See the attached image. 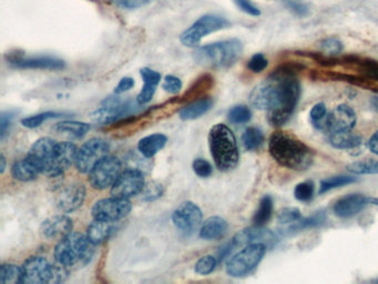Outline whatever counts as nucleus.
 Segmentation results:
<instances>
[{"mask_svg": "<svg viewBox=\"0 0 378 284\" xmlns=\"http://www.w3.org/2000/svg\"><path fill=\"white\" fill-rule=\"evenodd\" d=\"M141 77H142L145 86L141 89L140 93L137 96V103L140 106L147 105L152 100L154 93H156L157 87L161 81V75L158 71L145 67L140 70Z\"/></svg>", "mask_w": 378, "mask_h": 284, "instance_id": "obj_23", "label": "nucleus"}, {"mask_svg": "<svg viewBox=\"0 0 378 284\" xmlns=\"http://www.w3.org/2000/svg\"><path fill=\"white\" fill-rule=\"evenodd\" d=\"M212 98H210V97H203V98L191 101L187 106L183 107L179 111V117L184 121L196 120V119L201 118L206 113H208L212 109Z\"/></svg>", "mask_w": 378, "mask_h": 284, "instance_id": "obj_28", "label": "nucleus"}, {"mask_svg": "<svg viewBox=\"0 0 378 284\" xmlns=\"http://www.w3.org/2000/svg\"><path fill=\"white\" fill-rule=\"evenodd\" d=\"M214 79L210 75H204L199 78L196 83H193L188 91L181 97V102L186 101H194L196 99L203 98V95H206V91L210 90L213 87ZM206 97V96H204Z\"/></svg>", "mask_w": 378, "mask_h": 284, "instance_id": "obj_31", "label": "nucleus"}, {"mask_svg": "<svg viewBox=\"0 0 378 284\" xmlns=\"http://www.w3.org/2000/svg\"><path fill=\"white\" fill-rule=\"evenodd\" d=\"M268 61L266 59L263 53H256V55L251 57L248 63V70L254 73H260L268 68Z\"/></svg>", "mask_w": 378, "mask_h": 284, "instance_id": "obj_47", "label": "nucleus"}, {"mask_svg": "<svg viewBox=\"0 0 378 284\" xmlns=\"http://www.w3.org/2000/svg\"><path fill=\"white\" fill-rule=\"evenodd\" d=\"M300 218L303 216L298 208H284L278 214V222L280 226H286L298 221Z\"/></svg>", "mask_w": 378, "mask_h": 284, "instance_id": "obj_44", "label": "nucleus"}, {"mask_svg": "<svg viewBox=\"0 0 378 284\" xmlns=\"http://www.w3.org/2000/svg\"><path fill=\"white\" fill-rule=\"evenodd\" d=\"M122 162L115 156H107L89 174V184L95 190L111 188L122 172Z\"/></svg>", "mask_w": 378, "mask_h": 284, "instance_id": "obj_10", "label": "nucleus"}, {"mask_svg": "<svg viewBox=\"0 0 378 284\" xmlns=\"http://www.w3.org/2000/svg\"><path fill=\"white\" fill-rule=\"evenodd\" d=\"M364 73L369 77V78L378 80V63H365L363 67Z\"/></svg>", "mask_w": 378, "mask_h": 284, "instance_id": "obj_54", "label": "nucleus"}, {"mask_svg": "<svg viewBox=\"0 0 378 284\" xmlns=\"http://www.w3.org/2000/svg\"><path fill=\"white\" fill-rule=\"evenodd\" d=\"M8 65L13 68L31 69V70H61L65 68V63L63 59L53 57V56H36V57H26L19 51H11L6 55Z\"/></svg>", "mask_w": 378, "mask_h": 284, "instance_id": "obj_11", "label": "nucleus"}, {"mask_svg": "<svg viewBox=\"0 0 378 284\" xmlns=\"http://www.w3.org/2000/svg\"><path fill=\"white\" fill-rule=\"evenodd\" d=\"M182 86V81H181L180 78L176 77V75H168L163 79V90L169 93H172V95H177V93H180Z\"/></svg>", "mask_w": 378, "mask_h": 284, "instance_id": "obj_49", "label": "nucleus"}, {"mask_svg": "<svg viewBox=\"0 0 378 284\" xmlns=\"http://www.w3.org/2000/svg\"><path fill=\"white\" fill-rule=\"evenodd\" d=\"M163 194H164V188H163L162 184L157 182H151L145 184V188L141 192L142 194L141 196H142L143 201L153 202L160 199Z\"/></svg>", "mask_w": 378, "mask_h": 284, "instance_id": "obj_42", "label": "nucleus"}, {"mask_svg": "<svg viewBox=\"0 0 378 284\" xmlns=\"http://www.w3.org/2000/svg\"><path fill=\"white\" fill-rule=\"evenodd\" d=\"M70 115L69 112H58V111H46V112L38 113L35 116L27 117L21 119V124L27 129H35L41 127L45 121L51 119L61 118V117Z\"/></svg>", "mask_w": 378, "mask_h": 284, "instance_id": "obj_35", "label": "nucleus"}, {"mask_svg": "<svg viewBox=\"0 0 378 284\" xmlns=\"http://www.w3.org/2000/svg\"><path fill=\"white\" fill-rule=\"evenodd\" d=\"M368 204H373V206H378V198H372V196H367Z\"/></svg>", "mask_w": 378, "mask_h": 284, "instance_id": "obj_59", "label": "nucleus"}, {"mask_svg": "<svg viewBox=\"0 0 378 284\" xmlns=\"http://www.w3.org/2000/svg\"><path fill=\"white\" fill-rule=\"evenodd\" d=\"M234 3L238 6V9L246 13V15L252 16V17L261 16L260 9L251 0H234Z\"/></svg>", "mask_w": 378, "mask_h": 284, "instance_id": "obj_51", "label": "nucleus"}, {"mask_svg": "<svg viewBox=\"0 0 378 284\" xmlns=\"http://www.w3.org/2000/svg\"><path fill=\"white\" fill-rule=\"evenodd\" d=\"M209 146L216 168L228 172L236 169L240 160L238 142L233 131L226 125L218 124L209 132Z\"/></svg>", "mask_w": 378, "mask_h": 284, "instance_id": "obj_3", "label": "nucleus"}, {"mask_svg": "<svg viewBox=\"0 0 378 284\" xmlns=\"http://www.w3.org/2000/svg\"><path fill=\"white\" fill-rule=\"evenodd\" d=\"M115 222L105 221V220L93 219L87 228L85 236L95 246L103 243L112 236L115 232Z\"/></svg>", "mask_w": 378, "mask_h": 284, "instance_id": "obj_27", "label": "nucleus"}, {"mask_svg": "<svg viewBox=\"0 0 378 284\" xmlns=\"http://www.w3.org/2000/svg\"><path fill=\"white\" fill-rule=\"evenodd\" d=\"M234 248L246 247L248 244L264 243L268 249H273L278 242V236L271 230L266 229L264 226H253L240 232L231 240Z\"/></svg>", "mask_w": 378, "mask_h": 284, "instance_id": "obj_17", "label": "nucleus"}, {"mask_svg": "<svg viewBox=\"0 0 378 284\" xmlns=\"http://www.w3.org/2000/svg\"><path fill=\"white\" fill-rule=\"evenodd\" d=\"M103 3L111 4V5L118 6V7L125 8L123 0H99Z\"/></svg>", "mask_w": 378, "mask_h": 284, "instance_id": "obj_56", "label": "nucleus"}, {"mask_svg": "<svg viewBox=\"0 0 378 284\" xmlns=\"http://www.w3.org/2000/svg\"><path fill=\"white\" fill-rule=\"evenodd\" d=\"M326 221L325 212H317L313 216H308V218H300L298 221L290 224V226H280V236H293L298 232L303 231V230L312 229V228H317V226H323Z\"/></svg>", "mask_w": 378, "mask_h": 284, "instance_id": "obj_26", "label": "nucleus"}, {"mask_svg": "<svg viewBox=\"0 0 378 284\" xmlns=\"http://www.w3.org/2000/svg\"><path fill=\"white\" fill-rule=\"evenodd\" d=\"M132 210V204L129 199L111 196L98 200L91 209L93 219L118 222L125 219Z\"/></svg>", "mask_w": 378, "mask_h": 284, "instance_id": "obj_12", "label": "nucleus"}, {"mask_svg": "<svg viewBox=\"0 0 378 284\" xmlns=\"http://www.w3.org/2000/svg\"><path fill=\"white\" fill-rule=\"evenodd\" d=\"M153 0H123L125 9H138L152 3Z\"/></svg>", "mask_w": 378, "mask_h": 284, "instance_id": "obj_53", "label": "nucleus"}, {"mask_svg": "<svg viewBox=\"0 0 378 284\" xmlns=\"http://www.w3.org/2000/svg\"><path fill=\"white\" fill-rule=\"evenodd\" d=\"M87 196V189L81 182H73L65 186L56 198L58 209L63 214H73L83 206Z\"/></svg>", "mask_w": 378, "mask_h": 284, "instance_id": "obj_19", "label": "nucleus"}, {"mask_svg": "<svg viewBox=\"0 0 378 284\" xmlns=\"http://www.w3.org/2000/svg\"><path fill=\"white\" fill-rule=\"evenodd\" d=\"M243 53V43L240 39L232 38L201 46L194 51V61L208 68H230Z\"/></svg>", "mask_w": 378, "mask_h": 284, "instance_id": "obj_4", "label": "nucleus"}, {"mask_svg": "<svg viewBox=\"0 0 378 284\" xmlns=\"http://www.w3.org/2000/svg\"><path fill=\"white\" fill-rule=\"evenodd\" d=\"M17 111L8 110L1 112L0 116V140H5L8 132L11 130V125H13L14 119H15Z\"/></svg>", "mask_w": 378, "mask_h": 284, "instance_id": "obj_45", "label": "nucleus"}, {"mask_svg": "<svg viewBox=\"0 0 378 284\" xmlns=\"http://www.w3.org/2000/svg\"><path fill=\"white\" fill-rule=\"evenodd\" d=\"M78 154V148L70 141L57 142L55 154L51 164L46 169L43 176L48 178H57L63 176V172L75 164V157Z\"/></svg>", "mask_w": 378, "mask_h": 284, "instance_id": "obj_16", "label": "nucleus"}, {"mask_svg": "<svg viewBox=\"0 0 378 284\" xmlns=\"http://www.w3.org/2000/svg\"><path fill=\"white\" fill-rule=\"evenodd\" d=\"M356 121L355 110L348 105H340L328 113L326 129L330 135L351 132L355 128Z\"/></svg>", "mask_w": 378, "mask_h": 284, "instance_id": "obj_18", "label": "nucleus"}, {"mask_svg": "<svg viewBox=\"0 0 378 284\" xmlns=\"http://www.w3.org/2000/svg\"><path fill=\"white\" fill-rule=\"evenodd\" d=\"M135 79L131 77H125L119 81L118 86L115 88V95L127 93L135 87Z\"/></svg>", "mask_w": 378, "mask_h": 284, "instance_id": "obj_52", "label": "nucleus"}, {"mask_svg": "<svg viewBox=\"0 0 378 284\" xmlns=\"http://www.w3.org/2000/svg\"><path fill=\"white\" fill-rule=\"evenodd\" d=\"M95 244L85 234L71 232L63 239L58 241L53 256L56 262L65 267L83 268L93 259L95 254Z\"/></svg>", "mask_w": 378, "mask_h": 284, "instance_id": "obj_5", "label": "nucleus"}, {"mask_svg": "<svg viewBox=\"0 0 378 284\" xmlns=\"http://www.w3.org/2000/svg\"><path fill=\"white\" fill-rule=\"evenodd\" d=\"M268 250L264 243L248 244L226 261V273L232 278L246 277L258 268Z\"/></svg>", "mask_w": 378, "mask_h": 284, "instance_id": "obj_6", "label": "nucleus"}, {"mask_svg": "<svg viewBox=\"0 0 378 284\" xmlns=\"http://www.w3.org/2000/svg\"><path fill=\"white\" fill-rule=\"evenodd\" d=\"M218 259L213 256H204V257L200 258L196 261V265H194V271L198 273L199 275H209L216 270V265H218Z\"/></svg>", "mask_w": 378, "mask_h": 284, "instance_id": "obj_43", "label": "nucleus"}, {"mask_svg": "<svg viewBox=\"0 0 378 284\" xmlns=\"http://www.w3.org/2000/svg\"><path fill=\"white\" fill-rule=\"evenodd\" d=\"M274 202L273 199L271 196H264L261 199L260 204H258V210L253 216V226H264L273 214Z\"/></svg>", "mask_w": 378, "mask_h": 284, "instance_id": "obj_33", "label": "nucleus"}, {"mask_svg": "<svg viewBox=\"0 0 378 284\" xmlns=\"http://www.w3.org/2000/svg\"><path fill=\"white\" fill-rule=\"evenodd\" d=\"M284 5L294 15L298 16V17H304L310 11L308 6L305 3H302L300 0H284Z\"/></svg>", "mask_w": 378, "mask_h": 284, "instance_id": "obj_50", "label": "nucleus"}, {"mask_svg": "<svg viewBox=\"0 0 378 284\" xmlns=\"http://www.w3.org/2000/svg\"><path fill=\"white\" fill-rule=\"evenodd\" d=\"M167 142H168V138L166 135H150L139 141L138 150L145 158L151 159L166 147Z\"/></svg>", "mask_w": 378, "mask_h": 284, "instance_id": "obj_29", "label": "nucleus"}, {"mask_svg": "<svg viewBox=\"0 0 378 284\" xmlns=\"http://www.w3.org/2000/svg\"><path fill=\"white\" fill-rule=\"evenodd\" d=\"M357 179L351 176H334L331 178L324 179L320 186L318 194H324L334 190V189L341 188V186H348V184H355Z\"/></svg>", "mask_w": 378, "mask_h": 284, "instance_id": "obj_37", "label": "nucleus"}, {"mask_svg": "<svg viewBox=\"0 0 378 284\" xmlns=\"http://www.w3.org/2000/svg\"><path fill=\"white\" fill-rule=\"evenodd\" d=\"M228 118L234 125L248 124L252 119V111L248 107L238 105V106L230 109L228 113Z\"/></svg>", "mask_w": 378, "mask_h": 284, "instance_id": "obj_41", "label": "nucleus"}, {"mask_svg": "<svg viewBox=\"0 0 378 284\" xmlns=\"http://www.w3.org/2000/svg\"><path fill=\"white\" fill-rule=\"evenodd\" d=\"M348 172L356 176H372V174H378V160H364L356 161L353 164H348Z\"/></svg>", "mask_w": 378, "mask_h": 284, "instance_id": "obj_38", "label": "nucleus"}, {"mask_svg": "<svg viewBox=\"0 0 378 284\" xmlns=\"http://www.w3.org/2000/svg\"><path fill=\"white\" fill-rule=\"evenodd\" d=\"M0 162H1V167H0V174H4L6 172V158L4 154L0 156Z\"/></svg>", "mask_w": 378, "mask_h": 284, "instance_id": "obj_57", "label": "nucleus"}, {"mask_svg": "<svg viewBox=\"0 0 378 284\" xmlns=\"http://www.w3.org/2000/svg\"><path fill=\"white\" fill-rule=\"evenodd\" d=\"M21 284L53 283V264L46 258L33 256L23 262Z\"/></svg>", "mask_w": 378, "mask_h": 284, "instance_id": "obj_14", "label": "nucleus"}, {"mask_svg": "<svg viewBox=\"0 0 378 284\" xmlns=\"http://www.w3.org/2000/svg\"><path fill=\"white\" fill-rule=\"evenodd\" d=\"M192 168L194 174L200 178H209V177L212 176V164L204 159L198 158L193 161Z\"/></svg>", "mask_w": 378, "mask_h": 284, "instance_id": "obj_48", "label": "nucleus"}, {"mask_svg": "<svg viewBox=\"0 0 378 284\" xmlns=\"http://www.w3.org/2000/svg\"><path fill=\"white\" fill-rule=\"evenodd\" d=\"M321 48L326 56H337L343 51V43L337 38H327L322 41Z\"/></svg>", "mask_w": 378, "mask_h": 284, "instance_id": "obj_46", "label": "nucleus"}, {"mask_svg": "<svg viewBox=\"0 0 378 284\" xmlns=\"http://www.w3.org/2000/svg\"><path fill=\"white\" fill-rule=\"evenodd\" d=\"M229 27H231V23L226 18L208 14L199 18L198 21L187 28L180 35V41L183 46L189 48H196L203 38Z\"/></svg>", "mask_w": 378, "mask_h": 284, "instance_id": "obj_7", "label": "nucleus"}, {"mask_svg": "<svg viewBox=\"0 0 378 284\" xmlns=\"http://www.w3.org/2000/svg\"><path fill=\"white\" fill-rule=\"evenodd\" d=\"M145 186V174L138 169H125L111 186L110 194L119 198L130 199L142 192Z\"/></svg>", "mask_w": 378, "mask_h": 284, "instance_id": "obj_15", "label": "nucleus"}, {"mask_svg": "<svg viewBox=\"0 0 378 284\" xmlns=\"http://www.w3.org/2000/svg\"><path fill=\"white\" fill-rule=\"evenodd\" d=\"M229 223L221 216H210L203 222L200 228V238L206 241L222 239L228 233Z\"/></svg>", "mask_w": 378, "mask_h": 284, "instance_id": "obj_25", "label": "nucleus"}, {"mask_svg": "<svg viewBox=\"0 0 378 284\" xmlns=\"http://www.w3.org/2000/svg\"><path fill=\"white\" fill-rule=\"evenodd\" d=\"M328 141L333 148L338 149V150H353L363 144V138L357 135L352 134V131L343 132V134L330 135Z\"/></svg>", "mask_w": 378, "mask_h": 284, "instance_id": "obj_30", "label": "nucleus"}, {"mask_svg": "<svg viewBox=\"0 0 378 284\" xmlns=\"http://www.w3.org/2000/svg\"><path fill=\"white\" fill-rule=\"evenodd\" d=\"M23 271L21 267L14 263H4L0 267V283L21 284Z\"/></svg>", "mask_w": 378, "mask_h": 284, "instance_id": "obj_36", "label": "nucleus"}, {"mask_svg": "<svg viewBox=\"0 0 378 284\" xmlns=\"http://www.w3.org/2000/svg\"><path fill=\"white\" fill-rule=\"evenodd\" d=\"M242 142H243L244 148L246 150H258L264 142L263 131L261 130L258 127H248L244 131L243 136H242Z\"/></svg>", "mask_w": 378, "mask_h": 284, "instance_id": "obj_34", "label": "nucleus"}, {"mask_svg": "<svg viewBox=\"0 0 378 284\" xmlns=\"http://www.w3.org/2000/svg\"><path fill=\"white\" fill-rule=\"evenodd\" d=\"M139 103H133L130 100H122L119 95L110 96L103 100L101 108L97 109L91 113V119L95 124L111 125L118 122L121 119L130 116L135 111H137Z\"/></svg>", "mask_w": 378, "mask_h": 284, "instance_id": "obj_8", "label": "nucleus"}, {"mask_svg": "<svg viewBox=\"0 0 378 284\" xmlns=\"http://www.w3.org/2000/svg\"><path fill=\"white\" fill-rule=\"evenodd\" d=\"M110 144L103 138H91L78 149L75 167L80 174H89L101 160L109 156Z\"/></svg>", "mask_w": 378, "mask_h": 284, "instance_id": "obj_9", "label": "nucleus"}, {"mask_svg": "<svg viewBox=\"0 0 378 284\" xmlns=\"http://www.w3.org/2000/svg\"><path fill=\"white\" fill-rule=\"evenodd\" d=\"M328 112L326 108L325 103L318 102L312 107L310 111V120L314 128L317 130H323L326 129V121H327Z\"/></svg>", "mask_w": 378, "mask_h": 284, "instance_id": "obj_39", "label": "nucleus"}, {"mask_svg": "<svg viewBox=\"0 0 378 284\" xmlns=\"http://www.w3.org/2000/svg\"><path fill=\"white\" fill-rule=\"evenodd\" d=\"M367 204V196L358 194H347L338 199L334 204L333 212L341 219H350L363 211Z\"/></svg>", "mask_w": 378, "mask_h": 284, "instance_id": "obj_21", "label": "nucleus"}, {"mask_svg": "<svg viewBox=\"0 0 378 284\" xmlns=\"http://www.w3.org/2000/svg\"><path fill=\"white\" fill-rule=\"evenodd\" d=\"M315 196V184L311 180L308 182H300V184H296L295 189H294V196L296 200L300 202H311Z\"/></svg>", "mask_w": 378, "mask_h": 284, "instance_id": "obj_40", "label": "nucleus"}, {"mask_svg": "<svg viewBox=\"0 0 378 284\" xmlns=\"http://www.w3.org/2000/svg\"><path fill=\"white\" fill-rule=\"evenodd\" d=\"M371 105L372 107H373V108L375 109V110L378 112V93L377 95H376L375 97H373V98H372Z\"/></svg>", "mask_w": 378, "mask_h": 284, "instance_id": "obj_58", "label": "nucleus"}, {"mask_svg": "<svg viewBox=\"0 0 378 284\" xmlns=\"http://www.w3.org/2000/svg\"><path fill=\"white\" fill-rule=\"evenodd\" d=\"M268 151L280 167L294 172H305L313 164L312 149L286 131H275L271 136Z\"/></svg>", "mask_w": 378, "mask_h": 284, "instance_id": "obj_2", "label": "nucleus"}, {"mask_svg": "<svg viewBox=\"0 0 378 284\" xmlns=\"http://www.w3.org/2000/svg\"><path fill=\"white\" fill-rule=\"evenodd\" d=\"M173 224L177 229L182 233L191 236L200 229L203 223V214L200 208L196 204L191 201L182 202L180 206L173 211Z\"/></svg>", "mask_w": 378, "mask_h": 284, "instance_id": "obj_13", "label": "nucleus"}, {"mask_svg": "<svg viewBox=\"0 0 378 284\" xmlns=\"http://www.w3.org/2000/svg\"><path fill=\"white\" fill-rule=\"evenodd\" d=\"M367 146L372 154H377L378 156V131H376L375 134L369 138Z\"/></svg>", "mask_w": 378, "mask_h": 284, "instance_id": "obj_55", "label": "nucleus"}, {"mask_svg": "<svg viewBox=\"0 0 378 284\" xmlns=\"http://www.w3.org/2000/svg\"><path fill=\"white\" fill-rule=\"evenodd\" d=\"M56 146H57V141L55 139L51 137H43L33 142L31 150L28 152L27 156L33 159L39 166L43 174H45L46 169L49 167L53 160Z\"/></svg>", "mask_w": 378, "mask_h": 284, "instance_id": "obj_22", "label": "nucleus"}, {"mask_svg": "<svg viewBox=\"0 0 378 284\" xmlns=\"http://www.w3.org/2000/svg\"><path fill=\"white\" fill-rule=\"evenodd\" d=\"M73 229V222L71 218L65 214H58L51 216L41 223V231L43 239L59 240L63 239L68 234L71 233Z\"/></svg>", "mask_w": 378, "mask_h": 284, "instance_id": "obj_20", "label": "nucleus"}, {"mask_svg": "<svg viewBox=\"0 0 378 284\" xmlns=\"http://www.w3.org/2000/svg\"><path fill=\"white\" fill-rule=\"evenodd\" d=\"M300 97V83L295 70L280 67L260 83L248 96L251 106L268 111V120L272 126L285 125L295 112Z\"/></svg>", "mask_w": 378, "mask_h": 284, "instance_id": "obj_1", "label": "nucleus"}, {"mask_svg": "<svg viewBox=\"0 0 378 284\" xmlns=\"http://www.w3.org/2000/svg\"><path fill=\"white\" fill-rule=\"evenodd\" d=\"M43 174L41 169L33 159L26 156V158L21 160L16 161L11 167V176L15 180L21 182H31L36 180L38 177Z\"/></svg>", "mask_w": 378, "mask_h": 284, "instance_id": "obj_24", "label": "nucleus"}, {"mask_svg": "<svg viewBox=\"0 0 378 284\" xmlns=\"http://www.w3.org/2000/svg\"><path fill=\"white\" fill-rule=\"evenodd\" d=\"M90 129V125L87 124V122H80V121L65 120L55 126V130L57 132L73 137V138H83V136L88 134Z\"/></svg>", "mask_w": 378, "mask_h": 284, "instance_id": "obj_32", "label": "nucleus"}]
</instances>
